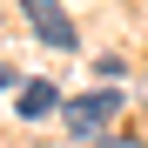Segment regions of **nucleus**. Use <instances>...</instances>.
Returning <instances> with one entry per match:
<instances>
[{"label":"nucleus","instance_id":"f257e3e1","mask_svg":"<svg viewBox=\"0 0 148 148\" xmlns=\"http://www.w3.org/2000/svg\"><path fill=\"white\" fill-rule=\"evenodd\" d=\"M121 114V88H94V94H74V101H67V128L74 135H94V128H101V121H114Z\"/></svg>","mask_w":148,"mask_h":148},{"label":"nucleus","instance_id":"f03ea898","mask_svg":"<svg viewBox=\"0 0 148 148\" xmlns=\"http://www.w3.org/2000/svg\"><path fill=\"white\" fill-rule=\"evenodd\" d=\"M20 14H27V27L47 40V47H74V20L61 0H20Z\"/></svg>","mask_w":148,"mask_h":148},{"label":"nucleus","instance_id":"7ed1b4c3","mask_svg":"<svg viewBox=\"0 0 148 148\" xmlns=\"http://www.w3.org/2000/svg\"><path fill=\"white\" fill-rule=\"evenodd\" d=\"M14 108L27 114V121H40V114L61 108V94H54V81H20V88H14Z\"/></svg>","mask_w":148,"mask_h":148}]
</instances>
